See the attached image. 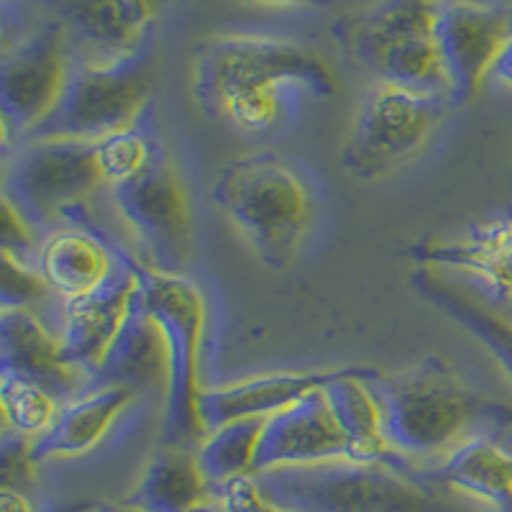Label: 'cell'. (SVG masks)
Wrapping results in <instances>:
<instances>
[{
	"mask_svg": "<svg viewBox=\"0 0 512 512\" xmlns=\"http://www.w3.org/2000/svg\"><path fill=\"white\" fill-rule=\"evenodd\" d=\"M295 90L331 98L336 77L310 49L280 39L226 36L203 44L195 59V95L246 134L277 128Z\"/></svg>",
	"mask_w": 512,
	"mask_h": 512,
	"instance_id": "cell-1",
	"label": "cell"
},
{
	"mask_svg": "<svg viewBox=\"0 0 512 512\" xmlns=\"http://www.w3.org/2000/svg\"><path fill=\"white\" fill-rule=\"evenodd\" d=\"M213 200L264 267L295 262L313 221V198L292 164L272 152L233 159L218 175Z\"/></svg>",
	"mask_w": 512,
	"mask_h": 512,
	"instance_id": "cell-2",
	"label": "cell"
},
{
	"mask_svg": "<svg viewBox=\"0 0 512 512\" xmlns=\"http://www.w3.org/2000/svg\"><path fill=\"white\" fill-rule=\"evenodd\" d=\"M369 387L382 408L387 443L402 456H448L474 423L495 415L438 356L390 377L374 374Z\"/></svg>",
	"mask_w": 512,
	"mask_h": 512,
	"instance_id": "cell-3",
	"label": "cell"
},
{
	"mask_svg": "<svg viewBox=\"0 0 512 512\" xmlns=\"http://www.w3.org/2000/svg\"><path fill=\"white\" fill-rule=\"evenodd\" d=\"M267 502L292 512H446L397 461H326L256 474Z\"/></svg>",
	"mask_w": 512,
	"mask_h": 512,
	"instance_id": "cell-4",
	"label": "cell"
},
{
	"mask_svg": "<svg viewBox=\"0 0 512 512\" xmlns=\"http://www.w3.org/2000/svg\"><path fill=\"white\" fill-rule=\"evenodd\" d=\"M146 305L162 326L169 356L164 392V446L190 448L208 436L200 415V344L205 333L203 292L182 274L139 264Z\"/></svg>",
	"mask_w": 512,
	"mask_h": 512,
	"instance_id": "cell-5",
	"label": "cell"
},
{
	"mask_svg": "<svg viewBox=\"0 0 512 512\" xmlns=\"http://www.w3.org/2000/svg\"><path fill=\"white\" fill-rule=\"evenodd\" d=\"M152 90L149 44L105 62L72 64L67 85L54 111L31 131L26 141L82 139L100 141L131 128L144 116Z\"/></svg>",
	"mask_w": 512,
	"mask_h": 512,
	"instance_id": "cell-6",
	"label": "cell"
},
{
	"mask_svg": "<svg viewBox=\"0 0 512 512\" xmlns=\"http://www.w3.org/2000/svg\"><path fill=\"white\" fill-rule=\"evenodd\" d=\"M438 0H382L356 24L351 49L384 85L446 95L448 82L433 36Z\"/></svg>",
	"mask_w": 512,
	"mask_h": 512,
	"instance_id": "cell-7",
	"label": "cell"
},
{
	"mask_svg": "<svg viewBox=\"0 0 512 512\" xmlns=\"http://www.w3.org/2000/svg\"><path fill=\"white\" fill-rule=\"evenodd\" d=\"M105 185L98 144L82 139L26 141L3 175V200L34 231L54 228Z\"/></svg>",
	"mask_w": 512,
	"mask_h": 512,
	"instance_id": "cell-8",
	"label": "cell"
},
{
	"mask_svg": "<svg viewBox=\"0 0 512 512\" xmlns=\"http://www.w3.org/2000/svg\"><path fill=\"white\" fill-rule=\"evenodd\" d=\"M446 95L420 93L400 85H379L351 126L344 149L346 172L364 180L382 177L413 159L441 123Z\"/></svg>",
	"mask_w": 512,
	"mask_h": 512,
	"instance_id": "cell-9",
	"label": "cell"
},
{
	"mask_svg": "<svg viewBox=\"0 0 512 512\" xmlns=\"http://www.w3.org/2000/svg\"><path fill=\"white\" fill-rule=\"evenodd\" d=\"M113 200L123 221L139 239L149 267L180 274L192 251V213L187 187L169 159L157 146L152 162L131 180L113 185Z\"/></svg>",
	"mask_w": 512,
	"mask_h": 512,
	"instance_id": "cell-10",
	"label": "cell"
},
{
	"mask_svg": "<svg viewBox=\"0 0 512 512\" xmlns=\"http://www.w3.org/2000/svg\"><path fill=\"white\" fill-rule=\"evenodd\" d=\"M70 29L49 21L3 54L0 64V111L3 136L24 141L54 111L70 77Z\"/></svg>",
	"mask_w": 512,
	"mask_h": 512,
	"instance_id": "cell-11",
	"label": "cell"
},
{
	"mask_svg": "<svg viewBox=\"0 0 512 512\" xmlns=\"http://www.w3.org/2000/svg\"><path fill=\"white\" fill-rule=\"evenodd\" d=\"M510 31V11L472 0H438L433 36L451 105H466L477 98Z\"/></svg>",
	"mask_w": 512,
	"mask_h": 512,
	"instance_id": "cell-12",
	"label": "cell"
},
{
	"mask_svg": "<svg viewBox=\"0 0 512 512\" xmlns=\"http://www.w3.org/2000/svg\"><path fill=\"white\" fill-rule=\"evenodd\" d=\"M139 290V262L118 254L111 277L82 297L64 300L59 346L70 367L93 374L108 354Z\"/></svg>",
	"mask_w": 512,
	"mask_h": 512,
	"instance_id": "cell-13",
	"label": "cell"
},
{
	"mask_svg": "<svg viewBox=\"0 0 512 512\" xmlns=\"http://www.w3.org/2000/svg\"><path fill=\"white\" fill-rule=\"evenodd\" d=\"M349 459V446L323 390L269 415L256 448L254 474L282 466H310Z\"/></svg>",
	"mask_w": 512,
	"mask_h": 512,
	"instance_id": "cell-14",
	"label": "cell"
},
{
	"mask_svg": "<svg viewBox=\"0 0 512 512\" xmlns=\"http://www.w3.org/2000/svg\"><path fill=\"white\" fill-rule=\"evenodd\" d=\"M0 372L41 384L59 405L90 390V374L64 361L59 336L31 310L0 313Z\"/></svg>",
	"mask_w": 512,
	"mask_h": 512,
	"instance_id": "cell-15",
	"label": "cell"
},
{
	"mask_svg": "<svg viewBox=\"0 0 512 512\" xmlns=\"http://www.w3.org/2000/svg\"><path fill=\"white\" fill-rule=\"evenodd\" d=\"M428 269L446 267L472 274L497 303L512 308V216L492 218L451 239H431L410 249Z\"/></svg>",
	"mask_w": 512,
	"mask_h": 512,
	"instance_id": "cell-16",
	"label": "cell"
},
{
	"mask_svg": "<svg viewBox=\"0 0 512 512\" xmlns=\"http://www.w3.org/2000/svg\"><path fill=\"white\" fill-rule=\"evenodd\" d=\"M169 356L162 326L146 305L144 287L134 295V303L123 320L116 341L103 356L100 367L90 374V390L95 387H128V390L167 392ZM88 390V392H90Z\"/></svg>",
	"mask_w": 512,
	"mask_h": 512,
	"instance_id": "cell-17",
	"label": "cell"
},
{
	"mask_svg": "<svg viewBox=\"0 0 512 512\" xmlns=\"http://www.w3.org/2000/svg\"><path fill=\"white\" fill-rule=\"evenodd\" d=\"M338 369L333 372H287L269 377L246 379V382L226 384L216 390H205L200 397V415L205 431H216L221 425L244 418H269L290 408L297 400L315 390H323Z\"/></svg>",
	"mask_w": 512,
	"mask_h": 512,
	"instance_id": "cell-18",
	"label": "cell"
},
{
	"mask_svg": "<svg viewBox=\"0 0 512 512\" xmlns=\"http://www.w3.org/2000/svg\"><path fill=\"white\" fill-rule=\"evenodd\" d=\"M52 6L67 29L123 57L149 44L162 0H52Z\"/></svg>",
	"mask_w": 512,
	"mask_h": 512,
	"instance_id": "cell-19",
	"label": "cell"
},
{
	"mask_svg": "<svg viewBox=\"0 0 512 512\" xmlns=\"http://www.w3.org/2000/svg\"><path fill=\"white\" fill-rule=\"evenodd\" d=\"M136 392L128 387H95L62 405L47 431L31 438V459L80 456L98 446Z\"/></svg>",
	"mask_w": 512,
	"mask_h": 512,
	"instance_id": "cell-20",
	"label": "cell"
},
{
	"mask_svg": "<svg viewBox=\"0 0 512 512\" xmlns=\"http://www.w3.org/2000/svg\"><path fill=\"white\" fill-rule=\"evenodd\" d=\"M116 262L118 254H113L90 228H54L41 244L36 269L54 295L72 300L98 290L111 277Z\"/></svg>",
	"mask_w": 512,
	"mask_h": 512,
	"instance_id": "cell-21",
	"label": "cell"
},
{
	"mask_svg": "<svg viewBox=\"0 0 512 512\" xmlns=\"http://www.w3.org/2000/svg\"><path fill=\"white\" fill-rule=\"evenodd\" d=\"M379 374L377 369L351 367L338 369L336 377L323 387L331 405L336 423L349 446V461L377 464V461H395V451L384 436L382 408L374 397L369 379Z\"/></svg>",
	"mask_w": 512,
	"mask_h": 512,
	"instance_id": "cell-22",
	"label": "cell"
},
{
	"mask_svg": "<svg viewBox=\"0 0 512 512\" xmlns=\"http://www.w3.org/2000/svg\"><path fill=\"white\" fill-rule=\"evenodd\" d=\"M213 487L190 448L164 446L146 464L136 487L121 505L136 512H195L208 505Z\"/></svg>",
	"mask_w": 512,
	"mask_h": 512,
	"instance_id": "cell-23",
	"label": "cell"
},
{
	"mask_svg": "<svg viewBox=\"0 0 512 512\" xmlns=\"http://www.w3.org/2000/svg\"><path fill=\"white\" fill-rule=\"evenodd\" d=\"M433 477L489 505L512 512V454L487 436H472L446 456Z\"/></svg>",
	"mask_w": 512,
	"mask_h": 512,
	"instance_id": "cell-24",
	"label": "cell"
},
{
	"mask_svg": "<svg viewBox=\"0 0 512 512\" xmlns=\"http://www.w3.org/2000/svg\"><path fill=\"white\" fill-rule=\"evenodd\" d=\"M413 285L433 305L446 310L448 318H454L456 323H461L466 331L472 333L479 344L500 361V367L512 379V320L502 318L482 300L469 295L464 287L443 280L441 274H436L433 269H423V272L415 274Z\"/></svg>",
	"mask_w": 512,
	"mask_h": 512,
	"instance_id": "cell-25",
	"label": "cell"
},
{
	"mask_svg": "<svg viewBox=\"0 0 512 512\" xmlns=\"http://www.w3.org/2000/svg\"><path fill=\"white\" fill-rule=\"evenodd\" d=\"M264 420L267 418L233 420L203 438L195 456L210 487H218L241 474H254L256 448L262 441Z\"/></svg>",
	"mask_w": 512,
	"mask_h": 512,
	"instance_id": "cell-26",
	"label": "cell"
},
{
	"mask_svg": "<svg viewBox=\"0 0 512 512\" xmlns=\"http://www.w3.org/2000/svg\"><path fill=\"white\" fill-rule=\"evenodd\" d=\"M0 405L6 428L26 438H36L47 431L62 408L41 384L8 372H0Z\"/></svg>",
	"mask_w": 512,
	"mask_h": 512,
	"instance_id": "cell-27",
	"label": "cell"
},
{
	"mask_svg": "<svg viewBox=\"0 0 512 512\" xmlns=\"http://www.w3.org/2000/svg\"><path fill=\"white\" fill-rule=\"evenodd\" d=\"M98 144V164L103 172L105 185H121L131 180L152 162L154 152L162 141L157 139L152 128L144 126V116L131 128H123L118 134L105 136L95 141Z\"/></svg>",
	"mask_w": 512,
	"mask_h": 512,
	"instance_id": "cell-28",
	"label": "cell"
},
{
	"mask_svg": "<svg viewBox=\"0 0 512 512\" xmlns=\"http://www.w3.org/2000/svg\"><path fill=\"white\" fill-rule=\"evenodd\" d=\"M54 297L59 295H54L39 269L29 267L11 251H3V287H0L3 310H31L41 318L39 310H49Z\"/></svg>",
	"mask_w": 512,
	"mask_h": 512,
	"instance_id": "cell-29",
	"label": "cell"
},
{
	"mask_svg": "<svg viewBox=\"0 0 512 512\" xmlns=\"http://www.w3.org/2000/svg\"><path fill=\"white\" fill-rule=\"evenodd\" d=\"M213 495L218 497V505L226 512H259L267 505V497H264L256 474H241V477L228 479V482L213 487Z\"/></svg>",
	"mask_w": 512,
	"mask_h": 512,
	"instance_id": "cell-30",
	"label": "cell"
},
{
	"mask_svg": "<svg viewBox=\"0 0 512 512\" xmlns=\"http://www.w3.org/2000/svg\"><path fill=\"white\" fill-rule=\"evenodd\" d=\"M36 461L31 459V438L6 428L3 436V487L24 489L31 482V469Z\"/></svg>",
	"mask_w": 512,
	"mask_h": 512,
	"instance_id": "cell-31",
	"label": "cell"
},
{
	"mask_svg": "<svg viewBox=\"0 0 512 512\" xmlns=\"http://www.w3.org/2000/svg\"><path fill=\"white\" fill-rule=\"evenodd\" d=\"M34 236L36 231L18 216L8 200H3V223H0V241H3V251H11L18 259H24L26 254L34 249Z\"/></svg>",
	"mask_w": 512,
	"mask_h": 512,
	"instance_id": "cell-32",
	"label": "cell"
},
{
	"mask_svg": "<svg viewBox=\"0 0 512 512\" xmlns=\"http://www.w3.org/2000/svg\"><path fill=\"white\" fill-rule=\"evenodd\" d=\"M489 77L512 88V31L507 34V39L502 41L500 52H497L495 62H492V70H489Z\"/></svg>",
	"mask_w": 512,
	"mask_h": 512,
	"instance_id": "cell-33",
	"label": "cell"
},
{
	"mask_svg": "<svg viewBox=\"0 0 512 512\" xmlns=\"http://www.w3.org/2000/svg\"><path fill=\"white\" fill-rule=\"evenodd\" d=\"M0 512H36V507L31 505L24 489L3 487V492H0Z\"/></svg>",
	"mask_w": 512,
	"mask_h": 512,
	"instance_id": "cell-34",
	"label": "cell"
},
{
	"mask_svg": "<svg viewBox=\"0 0 512 512\" xmlns=\"http://www.w3.org/2000/svg\"><path fill=\"white\" fill-rule=\"evenodd\" d=\"M88 512H136V510H131V507L126 505H95L90 507Z\"/></svg>",
	"mask_w": 512,
	"mask_h": 512,
	"instance_id": "cell-35",
	"label": "cell"
},
{
	"mask_svg": "<svg viewBox=\"0 0 512 512\" xmlns=\"http://www.w3.org/2000/svg\"><path fill=\"white\" fill-rule=\"evenodd\" d=\"M262 3H277V6H303V3H320V0H262Z\"/></svg>",
	"mask_w": 512,
	"mask_h": 512,
	"instance_id": "cell-36",
	"label": "cell"
},
{
	"mask_svg": "<svg viewBox=\"0 0 512 512\" xmlns=\"http://www.w3.org/2000/svg\"><path fill=\"white\" fill-rule=\"evenodd\" d=\"M195 512H226V510H223L221 505H213V502H208V505H203L200 510H195Z\"/></svg>",
	"mask_w": 512,
	"mask_h": 512,
	"instance_id": "cell-37",
	"label": "cell"
},
{
	"mask_svg": "<svg viewBox=\"0 0 512 512\" xmlns=\"http://www.w3.org/2000/svg\"><path fill=\"white\" fill-rule=\"evenodd\" d=\"M259 512H292V510H282V507H277V505H272V502H267V505H264Z\"/></svg>",
	"mask_w": 512,
	"mask_h": 512,
	"instance_id": "cell-38",
	"label": "cell"
},
{
	"mask_svg": "<svg viewBox=\"0 0 512 512\" xmlns=\"http://www.w3.org/2000/svg\"><path fill=\"white\" fill-rule=\"evenodd\" d=\"M64 512H72V510H64Z\"/></svg>",
	"mask_w": 512,
	"mask_h": 512,
	"instance_id": "cell-39",
	"label": "cell"
},
{
	"mask_svg": "<svg viewBox=\"0 0 512 512\" xmlns=\"http://www.w3.org/2000/svg\"><path fill=\"white\" fill-rule=\"evenodd\" d=\"M510 18H512V11H510Z\"/></svg>",
	"mask_w": 512,
	"mask_h": 512,
	"instance_id": "cell-40",
	"label": "cell"
}]
</instances>
